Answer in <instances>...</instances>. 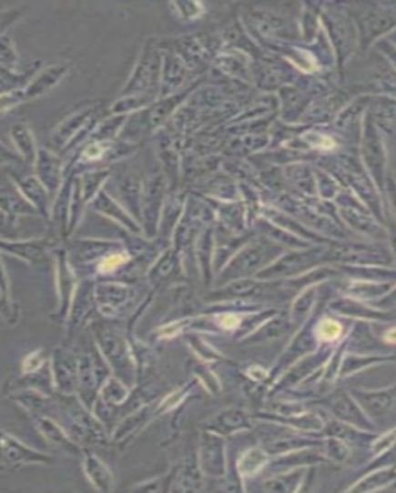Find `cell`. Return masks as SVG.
I'll use <instances>...</instances> for the list:
<instances>
[{
    "mask_svg": "<svg viewBox=\"0 0 396 493\" xmlns=\"http://www.w3.org/2000/svg\"><path fill=\"white\" fill-rule=\"evenodd\" d=\"M103 113L100 100H93L79 106L51 131L46 148L62 157L77 151L88 141L94 127L103 119Z\"/></svg>",
    "mask_w": 396,
    "mask_h": 493,
    "instance_id": "1",
    "label": "cell"
},
{
    "mask_svg": "<svg viewBox=\"0 0 396 493\" xmlns=\"http://www.w3.org/2000/svg\"><path fill=\"white\" fill-rule=\"evenodd\" d=\"M161 52L157 47L147 45L120 96H134V94L155 96L159 83H161Z\"/></svg>",
    "mask_w": 396,
    "mask_h": 493,
    "instance_id": "2",
    "label": "cell"
},
{
    "mask_svg": "<svg viewBox=\"0 0 396 493\" xmlns=\"http://www.w3.org/2000/svg\"><path fill=\"white\" fill-rule=\"evenodd\" d=\"M0 460L12 468L30 464L54 465L56 463V458L52 455L41 453L25 446L5 430H0Z\"/></svg>",
    "mask_w": 396,
    "mask_h": 493,
    "instance_id": "3",
    "label": "cell"
},
{
    "mask_svg": "<svg viewBox=\"0 0 396 493\" xmlns=\"http://www.w3.org/2000/svg\"><path fill=\"white\" fill-rule=\"evenodd\" d=\"M65 411L68 415L73 433L77 434L78 438L86 440L89 444L104 442L103 427L88 412L82 404H78L73 395H64Z\"/></svg>",
    "mask_w": 396,
    "mask_h": 493,
    "instance_id": "4",
    "label": "cell"
},
{
    "mask_svg": "<svg viewBox=\"0 0 396 493\" xmlns=\"http://www.w3.org/2000/svg\"><path fill=\"white\" fill-rule=\"evenodd\" d=\"M56 248V242L50 237L35 239H0V253L16 257L31 266L46 262L50 252Z\"/></svg>",
    "mask_w": 396,
    "mask_h": 493,
    "instance_id": "5",
    "label": "cell"
},
{
    "mask_svg": "<svg viewBox=\"0 0 396 493\" xmlns=\"http://www.w3.org/2000/svg\"><path fill=\"white\" fill-rule=\"evenodd\" d=\"M34 176L40 180L52 199H54L66 176V162L62 156L55 154L46 147L39 148L34 163Z\"/></svg>",
    "mask_w": 396,
    "mask_h": 493,
    "instance_id": "6",
    "label": "cell"
},
{
    "mask_svg": "<svg viewBox=\"0 0 396 493\" xmlns=\"http://www.w3.org/2000/svg\"><path fill=\"white\" fill-rule=\"evenodd\" d=\"M10 182L15 186L24 199L37 211L39 216L50 220L52 196L46 187L34 175H23V173L10 170Z\"/></svg>",
    "mask_w": 396,
    "mask_h": 493,
    "instance_id": "7",
    "label": "cell"
},
{
    "mask_svg": "<svg viewBox=\"0 0 396 493\" xmlns=\"http://www.w3.org/2000/svg\"><path fill=\"white\" fill-rule=\"evenodd\" d=\"M69 71H71V65L68 62H57L37 71L36 75L22 88L24 102L29 103L43 98L64 81Z\"/></svg>",
    "mask_w": 396,
    "mask_h": 493,
    "instance_id": "8",
    "label": "cell"
},
{
    "mask_svg": "<svg viewBox=\"0 0 396 493\" xmlns=\"http://www.w3.org/2000/svg\"><path fill=\"white\" fill-rule=\"evenodd\" d=\"M121 251L119 243L102 239H78L66 248L69 264H89L102 262L107 256Z\"/></svg>",
    "mask_w": 396,
    "mask_h": 493,
    "instance_id": "9",
    "label": "cell"
},
{
    "mask_svg": "<svg viewBox=\"0 0 396 493\" xmlns=\"http://www.w3.org/2000/svg\"><path fill=\"white\" fill-rule=\"evenodd\" d=\"M52 381L61 395L77 391L78 360L67 350L56 349L51 359Z\"/></svg>",
    "mask_w": 396,
    "mask_h": 493,
    "instance_id": "10",
    "label": "cell"
},
{
    "mask_svg": "<svg viewBox=\"0 0 396 493\" xmlns=\"http://www.w3.org/2000/svg\"><path fill=\"white\" fill-rule=\"evenodd\" d=\"M75 170L66 166V176L64 183L54 200H52L50 220L54 222L56 228H58L62 238H67L69 206H71L73 179H75Z\"/></svg>",
    "mask_w": 396,
    "mask_h": 493,
    "instance_id": "11",
    "label": "cell"
},
{
    "mask_svg": "<svg viewBox=\"0 0 396 493\" xmlns=\"http://www.w3.org/2000/svg\"><path fill=\"white\" fill-rule=\"evenodd\" d=\"M163 194H165V180L162 176H155L145 186L141 197V213L145 220L148 235H154L157 224L159 207H161Z\"/></svg>",
    "mask_w": 396,
    "mask_h": 493,
    "instance_id": "12",
    "label": "cell"
},
{
    "mask_svg": "<svg viewBox=\"0 0 396 493\" xmlns=\"http://www.w3.org/2000/svg\"><path fill=\"white\" fill-rule=\"evenodd\" d=\"M93 211L103 215L111 220L117 222L121 226H124L125 228L130 230L131 232L140 231L137 222L132 218L131 215L125 210L124 206H121L119 203L106 189L100 190L98 196L94 197L90 204L88 205Z\"/></svg>",
    "mask_w": 396,
    "mask_h": 493,
    "instance_id": "13",
    "label": "cell"
},
{
    "mask_svg": "<svg viewBox=\"0 0 396 493\" xmlns=\"http://www.w3.org/2000/svg\"><path fill=\"white\" fill-rule=\"evenodd\" d=\"M200 464L204 471L211 477H221L225 474L224 444L215 434L204 433L201 438Z\"/></svg>",
    "mask_w": 396,
    "mask_h": 493,
    "instance_id": "14",
    "label": "cell"
},
{
    "mask_svg": "<svg viewBox=\"0 0 396 493\" xmlns=\"http://www.w3.org/2000/svg\"><path fill=\"white\" fill-rule=\"evenodd\" d=\"M96 338L98 339L100 348L109 363L117 369H127L128 364L127 347L123 338L117 336L113 329L98 327L96 331Z\"/></svg>",
    "mask_w": 396,
    "mask_h": 493,
    "instance_id": "15",
    "label": "cell"
},
{
    "mask_svg": "<svg viewBox=\"0 0 396 493\" xmlns=\"http://www.w3.org/2000/svg\"><path fill=\"white\" fill-rule=\"evenodd\" d=\"M10 140L13 142L14 151L19 155L25 165L34 166L36 161L37 147L36 140L31 127L26 123H14L9 128Z\"/></svg>",
    "mask_w": 396,
    "mask_h": 493,
    "instance_id": "16",
    "label": "cell"
},
{
    "mask_svg": "<svg viewBox=\"0 0 396 493\" xmlns=\"http://www.w3.org/2000/svg\"><path fill=\"white\" fill-rule=\"evenodd\" d=\"M56 256V267H57V287L58 293H60L61 317H66L69 307V302H71V297L73 290H75V280H73V268L68 262L67 252L65 248H58L56 246L54 249Z\"/></svg>",
    "mask_w": 396,
    "mask_h": 493,
    "instance_id": "17",
    "label": "cell"
},
{
    "mask_svg": "<svg viewBox=\"0 0 396 493\" xmlns=\"http://www.w3.org/2000/svg\"><path fill=\"white\" fill-rule=\"evenodd\" d=\"M272 256L273 246L266 245L249 246V249H246L239 256L238 259L234 260V263L231 264L230 268L228 270V274L230 273L232 277L248 276V274L259 269Z\"/></svg>",
    "mask_w": 396,
    "mask_h": 493,
    "instance_id": "18",
    "label": "cell"
},
{
    "mask_svg": "<svg viewBox=\"0 0 396 493\" xmlns=\"http://www.w3.org/2000/svg\"><path fill=\"white\" fill-rule=\"evenodd\" d=\"M33 417L35 426H36L37 430L43 434V437H45V439H46L47 442L62 448V449L68 451L69 454H82L77 444L69 438L67 433H66L54 419L41 415H33Z\"/></svg>",
    "mask_w": 396,
    "mask_h": 493,
    "instance_id": "19",
    "label": "cell"
},
{
    "mask_svg": "<svg viewBox=\"0 0 396 493\" xmlns=\"http://www.w3.org/2000/svg\"><path fill=\"white\" fill-rule=\"evenodd\" d=\"M354 397L371 416L378 418L389 415L394 409V388L381 392H354Z\"/></svg>",
    "mask_w": 396,
    "mask_h": 493,
    "instance_id": "20",
    "label": "cell"
},
{
    "mask_svg": "<svg viewBox=\"0 0 396 493\" xmlns=\"http://www.w3.org/2000/svg\"><path fill=\"white\" fill-rule=\"evenodd\" d=\"M82 457L83 468H85L86 478L92 482L94 488L102 492L111 491L114 480L109 468L104 465L98 457L89 453V451H85Z\"/></svg>",
    "mask_w": 396,
    "mask_h": 493,
    "instance_id": "21",
    "label": "cell"
},
{
    "mask_svg": "<svg viewBox=\"0 0 396 493\" xmlns=\"http://www.w3.org/2000/svg\"><path fill=\"white\" fill-rule=\"evenodd\" d=\"M79 184H81L82 197L86 206L94 199L100 190L107 186L110 179L111 170L107 166H96L79 173Z\"/></svg>",
    "mask_w": 396,
    "mask_h": 493,
    "instance_id": "22",
    "label": "cell"
},
{
    "mask_svg": "<svg viewBox=\"0 0 396 493\" xmlns=\"http://www.w3.org/2000/svg\"><path fill=\"white\" fill-rule=\"evenodd\" d=\"M0 210L16 217L39 216L13 183L10 186H0Z\"/></svg>",
    "mask_w": 396,
    "mask_h": 493,
    "instance_id": "23",
    "label": "cell"
},
{
    "mask_svg": "<svg viewBox=\"0 0 396 493\" xmlns=\"http://www.w3.org/2000/svg\"><path fill=\"white\" fill-rule=\"evenodd\" d=\"M96 307L100 308H117L124 305L131 297L130 287L120 284L103 283L94 287Z\"/></svg>",
    "mask_w": 396,
    "mask_h": 493,
    "instance_id": "24",
    "label": "cell"
},
{
    "mask_svg": "<svg viewBox=\"0 0 396 493\" xmlns=\"http://www.w3.org/2000/svg\"><path fill=\"white\" fill-rule=\"evenodd\" d=\"M141 184L135 176H125L117 179V194L123 200L125 206H127L132 216L141 218Z\"/></svg>",
    "mask_w": 396,
    "mask_h": 493,
    "instance_id": "25",
    "label": "cell"
},
{
    "mask_svg": "<svg viewBox=\"0 0 396 493\" xmlns=\"http://www.w3.org/2000/svg\"><path fill=\"white\" fill-rule=\"evenodd\" d=\"M186 65L176 55H167L161 73V96H168L182 85L186 78Z\"/></svg>",
    "mask_w": 396,
    "mask_h": 493,
    "instance_id": "26",
    "label": "cell"
},
{
    "mask_svg": "<svg viewBox=\"0 0 396 493\" xmlns=\"http://www.w3.org/2000/svg\"><path fill=\"white\" fill-rule=\"evenodd\" d=\"M330 408L332 409V412L336 416H339L340 418L343 421H349L354 423V425L366 427L370 428V422L367 418H364L362 413L358 409L357 406L354 405V402L350 398L347 397L345 395L336 396L335 398H332L330 401Z\"/></svg>",
    "mask_w": 396,
    "mask_h": 493,
    "instance_id": "27",
    "label": "cell"
},
{
    "mask_svg": "<svg viewBox=\"0 0 396 493\" xmlns=\"http://www.w3.org/2000/svg\"><path fill=\"white\" fill-rule=\"evenodd\" d=\"M319 257V251L300 253V255L287 257V258L281 259L273 269L269 270V272L267 270L266 274H269V276H277V274H279V276H281V274L299 272V270L304 268V266H310V264L318 262Z\"/></svg>",
    "mask_w": 396,
    "mask_h": 493,
    "instance_id": "28",
    "label": "cell"
},
{
    "mask_svg": "<svg viewBox=\"0 0 396 493\" xmlns=\"http://www.w3.org/2000/svg\"><path fill=\"white\" fill-rule=\"evenodd\" d=\"M0 68L6 69V71L22 72L20 55L17 54L15 44L8 34L0 35Z\"/></svg>",
    "mask_w": 396,
    "mask_h": 493,
    "instance_id": "29",
    "label": "cell"
},
{
    "mask_svg": "<svg viewBox=\"0 0 396 493\" xmlns=\"http://www.w3.org/2000/svg\"><path fill=\"white\" fill-rule=\"evenodd\" d=\"M246 426L245 415L239 411H226L218 417L214 426L215 432L230 433L232 430L243 428Z\"/></svg>",
    "mask_w": 396,
    "mask_h": 493,
    "instance_id": "30",
    "label": "cell"
},
{
    "mask_svg": "<svg viewBox=\"0 0 396 493\" xmlns=\"http://www.w3.org/2000/svg\"><path fill=\"white\" fill-rule=\"evenodd\" d=\"M19 238V217L0 210V239L14 241Z\"/></svg>",
    "mask_w": 396,
    "mask_h": 493,
    "instance_id": "31",
    "label": "cell"
},
{
    "mask_svg": "<svg viewBox=\"0 0 396 493\" xmlns=\"http://www.w3.org/2000/svg\"><path fill=\"white\" fill-rule=\"evenodd\" d=\"M27 12L26 5H16L9 9H0V35L6 34L10 27L20 22Z\"/></svg>",
    "mask_w": 396,
    "mask_h": 493,
    "instance_id": "32",
    "label": "cell"
},
{
    "mask_svg": "<svg viewBox=\"0 0 396 493\" xmlns=\"http://www.w3.org/2000/svg\"><path fill=\"white\" fill-rule=\"evenodd\" d=\"M127 397V388L117 381L116 378L106 380L102 390V398L107 405L117 404Z\"/></svg>",
    "mask_w": 396,
    "mask_h": 493,
    "instance_id": "33",
    "label": "cell"
},
{
    "mask_svg": "<svg viewBox=\"0 0 396 493\" xmlns=\"http://www.w3.org/2000/svg\"><path fill=\"white\" fill-rule=\"evenodd\" d=\"M301 475H303V471H295L289 477L274 478V480L266 482V489L273 492L293 491L295 486L300 480Z\"/></svg>",
    "mask_w": 396,
    "mask_h": 493,
    "instance_id": "34",
    "label": "cell"
},
{
    "mask_svg": "<svg viewBox=\"0 0 396 493\" xmlns=\"http://www.w3.org/2000/svg\"><path fill=\"white\" fill-rule=\"evenodd\" d=\"M177 266L176 256L171 252L165 253L157 266L152 270L151 277L155 280H162L171 276Z\"/></svg>",
    "mask_w": 396,
    "mask_h": 493,
    "instance_id": "35",
    "label": "cell"
},
{
    "mask_svg": "<svg viewBox=\"0 0 396 493\" xmlns=\"http://www.w3.org/2000/svg\"><path fill=\"white\" fill-rule=\"evenodd\" d=\"M23 104L25 102H24L22 88L0 94V116L16 109Z\"/></svg>",
    "mask_w": 396,
    "mask_h": 493,
    "instance_id": "36",
    "label": "cell"
},
{
    "mask_svg": "<svg viewBox=\"0 0 396 493\" xmlns=\"http://www.w3.org/2000/svg\"><path fill=\"white\" fill-rule=\"evenodd\" d=\"M288 328H289V324L283 321V319H279V321L270 324L269 327L260 329L259 333H257L256 340L277 338V337H280L283 333H286Z\"/></svg>",
    "mask_w": 396,
    "mask_h": 493,
    "instance_id": "37",
    "label": "cell"
},
{
    "mask_svg": "<svg viewBox=\"0 0 396 493\" xmlns=\"http://www.w3.org/2000/svg\"><path fill=\"white\" fill-rule=\"evenodd\" d=\"M0 317L5 318L12 325L15 324L17 317H19L17 307L2 291H0Z\"/></svg>",
    "mask_w": 396,
    "mask_h": 493,
    "instance_id": "38",
    "label": "cell"
},
{
    "mask_svg": "<svg viewBox=\"0 0 396 493\" xmlns=\"http://www.w3.org/2000/svg\"><path fill=\"white\" fill-rule=\"evenodd\" d=\"M45 366V357L43 350H36V352L29 354L25 357L23 363V371L24 373H33L41 369Z\"/></svg>",
    "mask_w": 396,
    "mask_h": 493,
    "instance_id": "39",
    "label": "cell"
},
{
    "mask_svg": "<svg viewBox=\"0 0 396 493\" xmlns=\"http://www.w3.org/2000/svg\"><path fill=\"white\" fill-rule=\"evenodd\" d=\"M20 163L24 162L19 155L0 141V166L20 165Z\"/></svg>",
    "mask_w": 396,
    "mask_h": 493,
    "instance_id": "40",
    "label": "cell"
},
{
    "mask_svg": "<svg viewBox=\"0 0 396 493\" xmlns=\"http://www.w3.org/2000/svg\"><path fill=\"white\" fill-rule=\"evenodd\" d=\"M392 478H394V471H384L383 475L380 478V480H387L391 481ZM380 480H375L374 477H371L368 478V480L364 481V484L360 486V488H356V491H368V489H373L375 488H378L377 482H380Z\"/></svg>",
    "mask_w": 396,
    "mask_h": 493,
    "instance_id": "41",
    "label": "cell"
},
{
    "mask_svg": "<svg viewBox=\"0 0 396 493\" xmlns=\"http://www.w3.org/2000/svg\"><path fill=\"white\" fill-rule=\"evenodd\" d=\"M0 291L10 298V287L8 274L5 268V263H3L2 257H0Z\"/></svg>",
    "mask_w": 396,
    "mask_h": 493,
    "instance_id": "42",
    "label": "cell"
},
{
    "mask_svg": "<svg viewBox=\"0 0 396 493\" xmlns=\"http://www.w3.org/2000/svg\"><path fill=\"white\" fill-rule=\"evenodd\" d=\"M9 468H13L9 467V465H6V464L0 465V472L9 470Z\"/></svg>",
    "mask_w": 396,
    "mask_h": 493,
    "instance_id": "43",
    "label": "cell"
}]
</instances>
